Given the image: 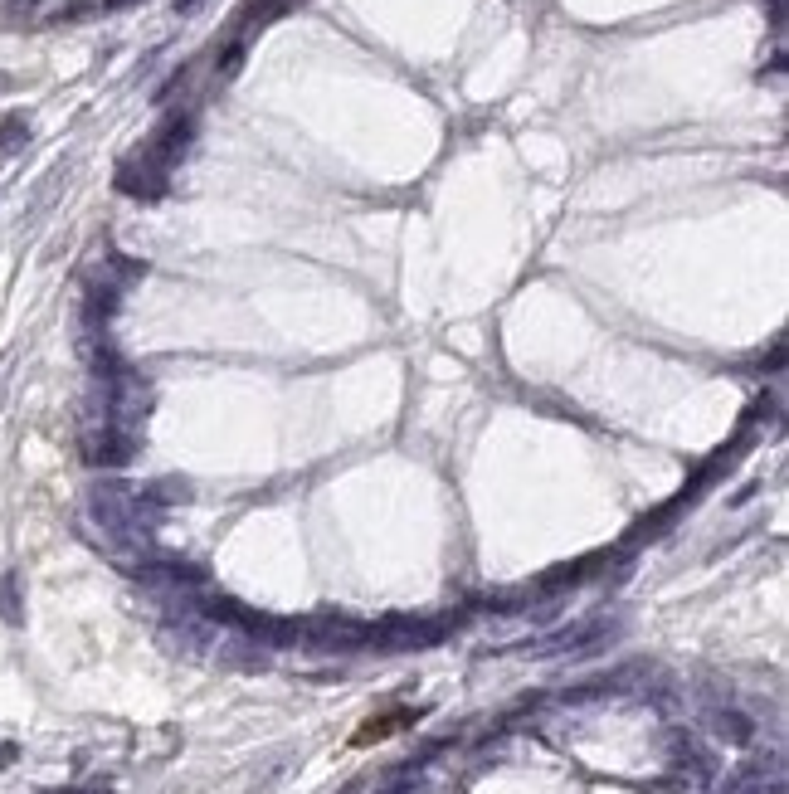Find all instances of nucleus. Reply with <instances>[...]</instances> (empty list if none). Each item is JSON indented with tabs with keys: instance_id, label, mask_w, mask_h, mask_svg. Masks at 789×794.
<instances>
[{
	"instance_id": "f257e3e1",
	"label": "nucleus",
	"mask_w": 789,
	"mask_h": 794,
	"mask_svg": "<svg viewBox=\"0 0 789 794\" xmlns=\"http://www.w3.org/2000/svg\"><path fill=\"white\" fill-rule=\"evenodd\" d=\"M137 454V434L132 429H117V424H88L83 434V458L93 468H122Z\"/></svg>"
},
{
	"instance_id": "f03ea898",
	"label": "nucleus",
	"mask_w": 789,
	"mask_h": 794,
	"mask_svg": "<svg viewBox=\"0 0 789 794\" xmlns=\"http://www.w3.org/2000/svg\"><path fill=\"white\" fill-rule=\"evenodd\" d=\"M190 132H195V127H190V117H181V113L166 117V122H161V132L151 137V147H147L142 156H147V161H156L161 171H171V166H176V161L186 156Z\"/></svg>"
},
{
	"instance_id": "7ed1b4c3",
	"label": "nucleus",
	"mask_w": 789,
	"mask_h": 794,
	"mask_svg": "<svg viewBox=\"0 0 789 794\" xmlns=\"http://www.w3.org/2000/svg\"><path fill=\"white\" fill-rule=\"evenodd\" d=\"M117 190L122 195H137V200H156L161 190H166V171L147 161V156H132V161H122V171H117Z\"/></svg>"
},
{
	"instance_id": "20e7f679",
	"label": "nucleus",
	"mask_w": 789,
	"mask_h": 794,
	"mask_svg": "<svg viewBox=\"0 0 789 794\" xmlns=\"http://www.w3.org/2000/svg\"><path fill=\"white\" fill-rule=\"evenodd\" d=\"M604 634L600 619H590V624H570L561 634H551V639H536V643H522L526 653H570V648H590V643Z\"/></svg>"
},
{
	"instance_id": "39448f33",
	"label": "nucleus",
	"mask_w": 789,
	"mask_h": 794,
	"mask_svg": "<svg viewBox=\"0 0 789 794\" xmlns=\"http://www.w3.org/2000/svg\"><path fill=\"white\" fill-rule=\"evenodd\" d=\"M54 5H64V0H5V20L10 25H39V20L54 15Z\"/></svg>"
},
{
	"instance_id": "423d86ee",
	"label": "nucleus",
	"mask_w": 789,
	"mask_h": 794,
	"mask_svg": "<svg viewBox=\"0 0 789 794\" xmlns=\"http://www.w3.org/2000/svg\"><path fill=\"white\" fill-rule=\"evenodd\" d=\"M780 790H785V775H780V765H770V775L765 770H746L726 794H780Z\"/></svg>"
},
{
	"instance_id": "0eeeda50",
	"label": "nucleus",
	"mask_w": 789,
	"mask_h": 794,
	"mask_svg": "<svg viewBox=\"0 0 789 794\" xmlns=\"http://www.w3.org/2000/svg\"><path fill=\"white\" fill-rule=\"evenodd\" d=\"M0 619L5 624H25V600H20V575L15 570L0 575Z\"/></svg>"
},
{
	"instance_id": "6e6552de",
	"label": "nucleus",
	"mask_w": 789,
	"mask_h": 794,
	"mask_svg": "<svg viewBox=\"0 0 789 794\" xmlns=\"http://www.w3.org/2000/svg\"><path fill=\"white\" fill-rule=\"evenodd\" d=\"M25 142H30V122H25L20 113H10L5 122H0V152L15 156V152H25Z\"/></svg>"
},
{
	"instance_id": "1a4fd4ad",
	"label": "nucleus",
	"mask_w": 789,
	"mask_h": 794,
	"mask_svg": "<svg viewBox=\"0 0 789 794\" xmlns=\"http://www.w3.org/2000/svg\"><path fill=\"white\" fill-rule=\"evenodd\" d=\"M716 731L726 736V741H751V721L746 717H736V712H716Z\"/></svg>"
},
{
	"instance_id": "9d476101",
	"label": "nucleus",
	"mask_w": 789,
	"mask_h": 794,
	"mask_svg": "<svg viewBox=\"0 0 789 794\" xmlns=\"http://www.w3.org/2000/svg\"><path fill=\"white\" fill-rule=\"evenodd\" d=\"M239 64H244V39H234L225 54H220V64H215V74L220 78H234L239 74Z\"/></svg>"
},
{
	"instance_id": "9b49d317",
	"label": "nucleus",
	"mask_w": 789,
	"mask_h": 794,
	"mask_svg": "<svg viewBox=\"0 0 789 794\" xmlns=\"http://www.w3.org/2000/svg\"><path fill=\"white\" fill-rule=\"evenodd\" d=\"M83 5H103V10H122V5H132V0H83Z\"/></svg>"
},
{
	"instance_id": "f8f14e48",
	"label": "nucleus",
	"mask_w": 789,
	"mask_h": 794,
	"mask_svg": "<svg viewBox=\"0 0 789 794\" xmlns=\"http://www.w3.org/2000/svg\"><path fill=\"white\" fill-rule=\"evenodd\" d=\"M44 794H108V790H44Z\"/></svg>"
}]
</instances>
